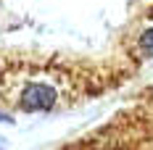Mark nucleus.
Masks as SVG:
<instances>
[{"instance_id": "obj_1", "label": "nucleus", "mask_w": 153, "mask_h": 150, "mask_svg": "<svg viewBox=\"0 0 153 150\" xmlns=\"http://www.w3.org/2000/svg\"><path fill=\"white\" fill-rule=\"evenodd\" d=\"M58 100V90L56 87H50V84H42V82H34L32 87L21 92V98H19V105L24 108V111H48V108H53Z\"/></svg>"}, {"instance_id": "obj_2", "label": "nucleus", "mask_w": 153, "mask_h": 150, "mask_svg": "<svg viewBox=\"0 0 153 150\" xmlns=\"http://www.w3.org/2000/svg\"><path fill=\"white\" fill-rule=\"evenodd\" d=\"M140 45L145 47L148 53H153V29H148L145 34H143V37H140Z\"/></svg>"}]
</instances>
